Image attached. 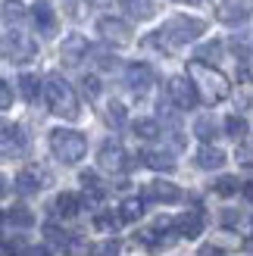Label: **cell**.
Returning <instances> with one entry per match:
<instances>
[{"label": "cell", "mask_w": 253, "mask_h": 256, "mask_svg": "<svg viewBox=\"0 0 253 256\" xmlns=\"http://www.w3.org/2000/svg\"><path fill=\"white\" fill-rule=\"evenodd\" d=\"M6 222H10V225H16V228H32V225H34L32 212L25 210V206H12V210L6 212Z\"/></svg>", "instance_id": "25"}, {"label": "cell", "mask_w": 253, "mask_h": 256, "mask_svg": "<svg viewBox=\"0 0 253 256\" xmlns=\"http://www.w3.org/2000/svg\"><path fill=\"white\" fill-rule=\"evenodd\" d=\"M119 225H122V216L119 212H100L97 216V228H106V232L112 228V232H116Z\"/></svg>", "instance_id": "33"}, {"label": "cell", "mask_w": 253, "mask_h": 256, "mask_svg": "<svg viewBox=\"0 0 253 256\" xmlns=\"http://www.w3.org/2000/svg\"><path fill=\"white\" fill-rule=\"evenodd\" d=\"M216 6V16L225 22V25H241L250 12V4L247 0H212Z\"/></svg>", "instance_id": "10"}, {"label": "cell", "mask_w": 253, "mask_h": 256, "mask_svg": "<svg viewBox=\"0 0 253 256\" xmlns=\"http://www.w3.org/2000/svg\"><path fill=\"white\" fill-rule=\"evenodd\" d=\"M119 250H122V244L110 238V240H100V244H94L91 256H119Z\"/></svg>", "instance_id": "30"}, {"label": "cell", "mask_w": 253, "mask_h": 256, "mask_svg": "<svg viewBox=\"0 0 253 256\" xmlns=\"http://www.w3.org/2000/svg\"><path fill=\"white\" fill-rule=\"evenodd\" d=\"M82 91H84L88 100H97V94H100V82H97V75H84V78H82Z\"/></svg>", "instance_id": "34"}, {"label": "cell", "mask_w": 253, "mask_h": 256, "mask_svg": "<svg viewBox=\"0 0 253 256\" xmlns=\"http://www.w3.org/2000/svg\"><path fill=\"white\" fill-rule=\"evenodd\" d=\"M141 160L156 172H172L175 169V160H172L169 150H147V153H141Z\"/></svg>", "instance_id": "18"}, {"label": "cell", "mask_w": 253, "mask_h": 256, "mask_svg": "<svg viewBox=\"0 0 253 256\" xmlns=\"http://www.w3.org/2000/svg\"><path fill=\"white\" fill-rule=\"evenodd\" d=\"M241 190H244V197H247V200H253V182H250V184H244Z\"/></svg>", "instance_id": "41"}, {"label": "cell", "mask_w": 253, "mask_h": 256, "mask_svg": "<svg viewBox=\"0 0 253 256\" xmlns=\"http://www.w3.org/2000/svg\"><path fill=\"white\" fill-rule=\"evenodd\" d=\"M219 56H222V44H219V41L197 47V60H200V62H219Z\"/></svg>", "instance_id": "29"}, {"label": "cell", "mask_w": 253, "mask_h": 256, "mask_svg": "<svg viewBox=\"0 0 253 256\" xmlns=\"http://www.w3.org/2000/svg\"><path fill=\"white\" fill-rule=\"evenodd\" d=\"M197 166L212 172V169H219V166H225V153L219 147H212V144H204L197 150Z\"/></svg>", "instance_id": "17"}, {"label": "cell", "mask_w": 253, "mask_h": 256, "mask_svg": "<svg viewBox=\"0 0 253 256\" xmlns=\"http://www.w3.org/2000/svg\"><path fill=\"white\" fill-rule=\"evenodd\" d=\"M206 32V25L200 22V19H188V16H175L172 22H166L160 28V34L166 38L169 44H188V41H194V38H200Z\"/></svg>", "instance_id": "4"}, {"label": "cell", "mask_w": 253, "mask_h": 256, "mask_svg": "<svg viewBox=\"0 0 253 256\" xmlns=\"http://www.w3.org/2000/svg\"><path fill=\"white\" fill-rule=\"evenodd\" d=\"M6 190H10V184H6V178H4V175H0V200H4V197H6Z\"/></svg>", "instance_id": "40"}, {"label": "cell", "mask_w": 253, "mask_h": 256, "mask_svg": "<svg viewBox=\"0 0 253 256\" xmlns=\"http://www.w3.org/2000/svg\"><path fill=\"white\" fill-rule=\"evenodd\" d=\"M194 134L200 138V140H212L219 134V125H216V119L212 116H200L197 122H194Z\"/></svg>", "instance_id": "23"}, {"label": "cell", "mask_w": 253, "mask_h": 256, "mask_svg": "<svg viewBox=\"0 0 253 256\" xmlns=\"http://www.w3.org/2000/svg\"><path fill=\"white\" fill-rule=\"evenodd\" d=\"M25 150V132L19 125L0 119V156H12V153Z\"/></svg>", "instance_id": "8"}, {"label": "cell", "mask_w": 253, "mask_h": 256, "mask_svg": "<svg viewBox=\"0 0 253 256\" xmlns=\"http://www.w3.org/2000/svg\"><path fill=\"white\" fill-rule=\"evenodd\" d=\"M16 256H47V250L44 247H22Z\"/></svg>", "instance_id": "37"}, {"label": "cell", "mask_w": 253, "mask_h": 256, "mask_svg": "<svg viewBox=\"0 0 253 256\" xmlns=\"http://www.w3.org/2000/svg\"><path fill=\"white\" fill-rule=\"evenodd\" d=\"M175 228H178L182 238H200V232H204V216L200 212H184L178 222H175Z\"/></svg>", "instance_id": "16"}, {"label": "cell", "mask_w": 253, "mask_h": 256, "mask_svg": "<svg viewBox=\"0 0 253 256\" xmlns=\"http://www.w3.org/2000/svg\"><path fill=\"white\" fill-rule=\"evenodd\" d=\"M47 182H50L47 172H41L38 166H25V169L16 175V184H12V188H16L22 197H28V194H38V190H41Z\"/></svg>", "instance_id": "11"}, {"label": "cell", "mask_w": 253, "mask_h": 256, "mask_svg": "<svg viewBox=\"0 0 253 256\" xmlns=\"http://www.w3.org/2000/svg\"><path fill=\"white\" fill-rule=\"evenodd\" d=\"M178 4H200V0H178Z\"/></svg>", "instance_id": "43"}, {"label": "cell", "mask_w": 253, "mask_h": 256, "mask_svg": "<svg viewBox=\"0 0 253 256\" xmlns=\"http://www.w3.org/2000/svg\"><path fill=\"white\" fill-rule=\"evenodd\" d=\"M66 10H69V12H75V0H66Z\"/></svg>", "instance_id": "42"}, {"label": "cell", "mask_w": 253, "mask_h": 256, "mask_svg": "<svg viewBox=\"0 0 253 256\" xmlns=\"http://www.w3.org/2000/svg\"><path fill=\"white\" fill-rule=\"evenodd\" d=\"M119 216H122V222H138L144 216V200L141 197H128L119 206Z\"/></svg>", "instance_id": "21"}, {"label": "cell", "mask_w": 253, "mask_h": 256, "mask_svg": "<svg viewBox=\"0 0 253 256\" xmlns=\"http://www.w3.org/2000/svg\"><path fill=\"white\" fill-rule=\"evenodd\" d=\"M44 238L50 240V244H56V247H69V234L60 232L56 225H44Z\"/></svg>", "instance_id": "31"}, {"label": "cell", "mask_w": 253, "mask_h": 256, "mask_svg": "<svg viewBox=\"0 0 253 256\" xmlns=\"http://www.w3.org/2000/svg\"><path fill=\"white\" fill-rule=\"evenodd\" d=\"M169 100L178 110H194L197 104H200V94H197V88H194V82L188 78V75H175V78H169Z\"/></svg>", "instance_id": "6"}, {"label": "cell", "mask_w": 253, "mask_h": 256, "mask_svg": "<svg viewBox=\"0 0 253 256\" xmlns=\"http://www.w3.org/2000/svg\"><path fill=\"white\" fill-rule=\"evenodd\" d=\"M238 222H241V216H238L234 210H225V212H222V225H225V228H238Z\"/></svg>", "instance_id": "36"}, {"label": "cell", "mask_w": 253, "mask_h": 256, "mask_svg": "<svg viewBox=\"0 0 253 256\" xmlns=\"http://www.w3.org/2000/svg\"><path fill=\"white\" fill-rule=\"evenodd\" d=\"M44 100L54 116L62 119H78V97H75L72 84L62 78V75H47L44 82Z\"/></svg>", "instance_id": "2"}, {"label": "cell", "mask_w": 253, "mask_h": 256, "mask_svg": "<svg viewBox=\"0 0 253 256\" xmlns=\"http://www.w3.org/2000/svg\"><path fill=\"white\" fill-rule=\"evenodd\" d=\"M50 150H54V156L60 162H78L84 156V150H88V140L82 132H72V128H54L50 132Z\"/></svg>", "instance_id": "3"}, {"label": "cell", "mask_w": 253, "mask_h": 256, "mask_svg": "<svg viewBox=\"0 0 253 256\" xmlns=\"http://www.w3.org/2000/svg\"><path fill=\"white\" fill-rule=\"evenodd\" d=\"M197 256H222V250H219V247H212V244H204Z\"/></svg>", "instance_id": "38"}, {"label": "cell", "mask_w": 253, "mask_h": 256, "mask_svg": "<svg viewBox=\"0 0 253 256\" xmlns=\"http://www.w3.org/2000/svg\"><path fill=\"white\" fill-rule=\"evenodd\" d=\"M134 134L141 138V140H156L162 134V128H160L156 119H138L134 122Z\"/></svg>", "instance_id": "22"}, {"label": "cell", "mask_w": 253, "mask_h": 256, "mask_svg": "<svg viewBox=\"0 0 253 256\" xmlns=\"http://www.w3.org/2000/svg\"><path fill=\"white\" fill-rule=\"evenodd\" d=\"M97 166L104 172H122L125 166H128V156H125V150L116 144V140H106L104 147L97 153Z\"/></svg>", "instance_id": "9"}, {"label": "cell", "mask_w": 253, "mask_h": 256, "mask_svg": "<svg viewBox=\"0 0 253 256\" xmlns=\"http://www.w3.org/2000/svg\"><path fill=\"white\" fill-rule=\"evenodd\" d=\"M19 91H22V97L28 100V104H34L38 94H41V82H38V75H32V72L19 75Z\"/></svg>", "instance_id": "20"}, {"label": "cell", "mask_w": 253, "mask_h": 256, "mask_svg": "<svg viewBox=\"0 0 253 256\" xmlns=\"http://www.w3.org/2000/svg\"><path fill=\"white\" fill-rule=\"evenodd\" d=\"M0 54L6 60H12V62H28L38 54V44L32 38H25L22 32H10V34L0 38Z\"/></svg>", "instance_id": "5"}, {"label": "cell", "mask_w": 253, "mask_h": 256, "mask_svg": "<svg viewBox=\"0 0 253 256\" xmlns=\"http://www.w3.org/2000/svg\"><path fill=\"white\" fill-rule=\"evenodd\" d=\"M125 84H128L134 94L150 91V84H154V69H150L147 62H132V66L125 69Z\"/></svg>", "instance_id": "12"}, {"label": "cell", "mask_w": 253, "mask_h": 256, "mask_svg": "<svg viewBox=\"0 0 253 256\" xmlns=\"http://www.w3.org/2000/svg\"><path fill=\"white\" fill-rule=\"evenodd\" d=\"M78 206H82V200L75 194H60L56 203H54V210H56L60 219H72V216H78Z\"/></svg>", "instance_id": "19"}, {"label": "cell", "mask_w": 253, "mask_h": 256, "mask_svg": "<svg viewBox=\"0 0 253 256\" xmlns=\"http://www.w3.org/2000/svg\"><path fill=\"white\" fill-rule=\"evenodd\" d=\"M238 160L250 166V162H253V150H250V147H241V150H238Z\"/></svg>", "instance_id": "39"}, {"label": "cell", "mask_w": 253, "mask_h": 256, "mask_svg": "<svg viewBox=\"0 0 253 256\" xmlns=\"http://www.w3.org/2000/svg\"><path fill=\"white\" fill-rule=\"evenodd\" d=\"M4 19L10 25H19L25 19V6L19 4V0H6V4H4Z\"/></svg>", "instance_id": "28"}, {"label": "cell", "mask_w": 253, "mask_h": 256, "mask_svg": "<svg viewBox=\"0 0 253 256\" xmlns=\"http://www.w3.org/2000/svg\"><path fill=\"white\" fill-rule=\"evenodd\" d=\"M225 132H228L232 140H244V138H247V119L228 116V119H225Z\"/></svg>", "instance_id": "27"}, {"label": "cell", "mask_w": 253, "mask_h": 256, "mask_svg": "<svg viewBox=\"0 0 253 256\" xmlns=\"http://www.w3.org/2000/svg\"><path fill=\"white\" fill-rule=\"evenodd\" d=\"M106 122H110L112 128H122V125H125V110H122V104H116V100H112V104L106 106Z\"/></svg>", "instance_id": "32"}, {"label": "cell", "mask_w": 253, "mask_h": 256, "mask_svg": "<svg viewBox=\"0 0 253 256\" xmlns=\"http://www.w3.org/2000/svg\"><path fill=\"white\" fill-rule=\"evenodd\" d=\"M144 197L147 200H160V203H178L182 200V190L175 188L172 182H150L144 188Z\"/></svg>", "instance_id": "15"}, {"label": "cell", "mask_w": 253, "mask_h": 256, "mask_svg": "<svg viewBox=\"0 0 253 256\" xmlns=\"http://www.w3.org/2000/svg\"><path fill=\"white\" fill-rule=\"evenodd\" d=\"M212 190H216L219 197H232V194H238L241 190V182H238L234 175H222L216 184H212Z\"/></svg>", "instance_id": "26"}, {"label": "cell", "mask_w": 253, "mask_h": 256, "mask_svg": "<svg viewBox=\"0 0 253 256\" xmlns=\"http://www.w3.org/2000/svg\"><path fill=\"white\" fill-rule=\"evenodd\" d=\"M122 6L128 10V16H134V19H150L154 16V4H150V0H122Z\"/></svg>", "instance_id": "24"}, {"label": "cell", "mask_w": 253, "mask_h": 256, "mask_svg": "<svg viewBox=\"0 0 253 256\" xmlns=\"http://www.w3.org/2000/svg\"><path fill=\"white\" fill-rule=\"evenodd\" d=\"M60 56H62L66 66H78V62L88 56V41L82 34H69L66 41H62V47H60Z\"/></svg>", "instance_id": "13"}, {"label": "cell", "mask_w": 253, "mask_h": 256, "mask_svg": "<svg viewBox=\"0 0 253 256\" xmlns=\"http://www.w3.org/2000/svg\"><path fill=\"white\" fill-rule=\"evenodd\" d=\"M97 34L104 38L106 44H116V47H125V44H132V28H128V22H122L116 16H104L97 22Z\"/></svg>", "instance_id": "7"}, {"label": "cell", "mask_w": 253, "mask_h": 256, "mask_svg": "<svg viewBox=\"0 0 253 256\" xmlns=\"http://www.w3.org/2000/svg\"><path fill=\"white\" fill-rule=\"evenodd\" d=\"M188 78L194 82L197 94L204 97L206 104H219V100H225V97H228V91H232L228 78H225L219 69H210L206 62H200V60H194L191 66H188Z\"/></svg>", "instance_id": "1"}, {"label": "cell", "mask_w": 253, "mask_h": 256, "mask_svg": "<svg viewBox=\"0 0 253 256\" xmlns=\"http://www.w3.org/2000/svg\"><path fill=\"white\" fill-rule=\"evenodd\" d=\"M12 104V88L4 82V78H0V110H6Z\"/></svg>", "instance_id": "35"}, {"label": "cell", "mask_w": 253, "mask_h": 256, "mask_svg": "<svg viewBox=\"0 0 253 256\" xmlns=\"http://www.w3.org/2000/svg\"><path fill=\"white\" fill-rule=\"evenodd\" d=\"M32 19H34V28L41 34H54L56 32V12H54L50 4H44V0H38L32 6Z\"/></svg>", "instance_id": "14"}]
</instances>
